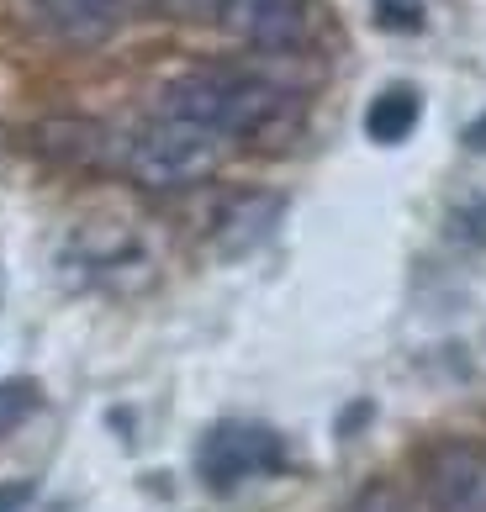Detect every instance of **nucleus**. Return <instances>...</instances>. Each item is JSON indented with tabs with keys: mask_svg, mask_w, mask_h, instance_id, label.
Returning a JSON list of instances; mask_svg holds the SVG:
<instances>
[{
	"mask_svg": "<svg viewBox=\"0 0 486 512\" xmlns=\"http://www.w3.org/2000/svg\"><path fill=\"white\" fill-rule=\"evenodd\" d=\"M27 497H32V486H11V491H0V512H16Z\"/></svg>",
	"mask_w": 486,
	"mask_h": 512,
	"instance_id": "f8f14e48",
	"label": "nucleus"
},
{
	"mask_svg": "<svg viewBox=\"0 0 486 512\" xmlns=\"http://www.w3.org/2000/svg\"><path fill=\"white\" fill-rule=\"evenodd\" d=\"M280 465H286V444L265 423H217L196 449L201 481L217 491H233L254 476H275Z\"/></svg>",
	"mask_w": 486,
	"mask_h": 512,
	"instance_id": "7ed1b4c3",
	"label": "nucleus"
},
{
	"mask_svg": "<svg viewBox=\"0 0 486 512\" xmlns=\"http://www.w3.org/2000/svg\"><path fill=\"white\" fill-rule=\"evenodd\" d=\"M217 22L233 37H243V43L280 53V48H296L307 37L312 0H228Z\"/></svg>",
	"mask_w": 486,
	"mask_h": 512,
	"instance_id": "20e7f679",
	"label": "nucleus"
},
{
	"mask_svg": "<svg viewBox=\"0 0 486 512\" xmlns=\"http://www.w3.org/2000/svg\"><path fill=\"white\" fill-rule=\"evenodd\" d=\"M222 159H228V138L212 127L180 122V117H154L122 148L127 175H133L143 191H191V185L217 175Z\"/></svg>",
	"mask_w": 486,
	"mask_h": 512,
	"instance_id": "f03ea898",
	"label": "nucleus"
},
{
	"mask_svg": "<svg viewBox=\"0 0 486 512\" xmlns=\"http://www.w3.org/2000/svg\"><path fill=\"white\" fill-rule=\"evenodd\" d=\"M291 96L259 74L238 69H196L164 85L159 117H180L196 127H212L222 138H265L275 122H286Z\"/></svg>",
	"mask_w": 486,
	"mask_h": 512,
	"instance_id": "f257e3e1",
	"label": "nucleus"
},
{
	"mask_svg": "<svg viewBox=\"0 0 486 512\" xmlns=\"http://www.w3.org/2000/svg\"><path fill=\"white\" fill-rule=\"evenodd\" d=\"M37 148H43L53 164L96 169L111 154V132L101 122H85V117H53V122L37 127Z\"/></svg>",
	"mask_w": 486,
	"mask_h": 512,
	"instance_id": "0eeeda50",
	"label": "nucleus"
},
{
	"mask_svg": "<svg viewBox=\"0 0 486 512\" xmlns=\"http://www.w3.org/2000/svg\"><path fill=\"white\" fill-rule=\"evenodd\" d=\"M185 6H196V11H212V16H222V6H228V0H185Z\"/></svg>",
	"mask_w": 486,
	"mask_h": 512,
	"instance_id": "4468645a",
	"label": "nucleus"
},
{
	"mask_svg": "<svg viewBox=\"0 0 486 512\" xmlns=\"http://www.w3.org/2000/svg\"><path fill=\"white\" fill-rule=\"evenodd\" d=\"M53 16L69 27H101L111 11H117V0H48Z\"/></svg>",
	"mask_w": 486,
	"mask_h": 512,
	"instance_id": "9d476101",
	"label": "nucleus"
},
{
	"mask_svg": "<svg viewBox=\"0 0 486 512\" xmlns=\"http://www.w3.org/2000/svg\"><path fill=\"white\" fill-rule=\"evenodd\" d=\"M418 117H423L418 90H413V85H391V90H381V96L370 101L365 132H370V143H386V148H391V143H407V138H413Z\"/></svg>",
	"mask_w": 486,
	"mask_h": 512,
	"instance_id": "6e6552de",
	"label": "nucleus"
},
{
	"mask_svg": "<svg viewBox=\"0 0 486 512\" xmlns=\"http://www.w3.org/2000/svg\"><path fill=\"white\" fill-rule=\"evenodd\" d=\"M280 212H286V201L270 196V191H249V196H233L228 206L217 212V254H249L259 249L270 233H275V222Z\"/></svg>",
	"mask_w": 486,
	"mask_h": 512,
	"instance_id": "423d86ee",
	"label": "nucleus"
},
{
	"mask_svg": "<svg viewBox=\"0 0 486 512\" xmlns=\"http://www.w3.org/2000/svg\"><path fill=\"white\" fill-rule=\"evenodd\" d=\"M349 512H407V507H402V497H397L391 486H370V491H365V497L354 502Z\"/></svg>",
	"mask_w": 486,
	"mask_h": 512,
	"instance_id": "9b49d317",
	"label": "nucleus"
},
{
	"mask_svg": "<svg viewBox=\"0 0 486 512\" xmlns=\"http://www.w3.org/2000/svg\"><path fill=\"white\" fill-rule=\"evenodd\" d=\"M428 497L434 512H486V449L450 439L428 454Z\"/></svg>",
	"mask_w": 486,
	"mask_h": 512,
	"instance_id": "39448f33",
	"label": "nucleus"
},
{
	"mask_svg": "<svg viewBox=\"0 0 486 512\" xmlns=\"http://www.w3.org/2000/svg\"><path fill=\"white\" fill-rule=\"evenodd\" d=\"M37 412V391L27 381H6L0 386V433H11L16 423H27Z\"/></svg>",
	"mask_w": 486,
	"mask_h": 512,
	"instance_id": "1a4fd4ad",
	"label": "nucleus"
},
{
	"mask_svg": "<svg viewBox=\"0 0 486 512\" xmlns=\"http://www.w3.org/2000/svg\"><path fill=\"white\" fill-rule=\"evenodd\" d=\"M465 143H471V148H486V117H476L471 127H465Z\"/></svg>",
	"mask_w": 486,
	"mask_h": 512,
	"instance_id": "ddd939ff",
	"label": "nucleus"
}]
</instances>
